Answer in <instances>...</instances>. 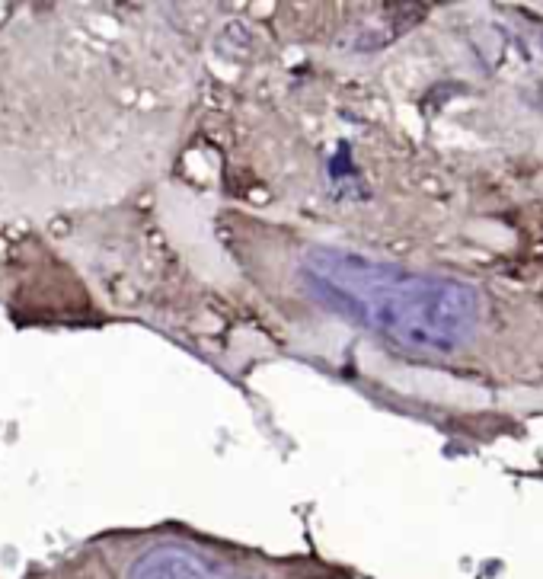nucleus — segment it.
Returning a JSON list of instances; mask_svg holds the SVG:
<instances>
[{"mask_svg":"<svg viewBox=\"0 0 543 579\" xmlns=\"http://www.w3.org/2000/svg\"><path fill=\"white\" fill-rule=\"evenodd\" d=\"M301 282L326 311L409 352L448 356L473 340L483 320V298L473 285L339 247H310Z\"/></svg>","mask_w":543,"mask_h":579,"instance_id":"nucleus-1","label":"nucleus"},{"mask_svg":"<svg viewBox=\"0 0 543 579\" xmlns=\"http://www.w3.org/2000/svg\"><path fill=\"white\" fill-rule=\"evenodd\" d=\"M128 579H237L227 576L218 567H211L205 557L189 548H154L135 560L128 570Z\"/></svg>","mask_w":543,"mask_h":579,"instance_id":"nucleus-2","label":"nucleus"}]
</instances>
